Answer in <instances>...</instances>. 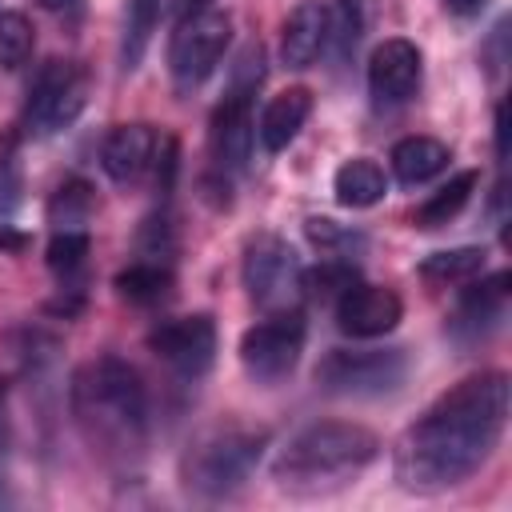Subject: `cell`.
Segmentation results:
<instances>
[{"mask_svg":"<svg viewBox=\"0 0 512 512\" xmlns=\"http://www.w3.org/2000/svg\"><path fill=\"white\" fill-rule=\"evenodd\" d=\"M512 384L504 372H480L444 392L400 440L396 480L408 492H444L468 480L500 444Z\"/></svg>","mask_w":512,"mask_h":512,"instance_id":"1","label":"cell"},{"mask_svg":"<svg viewBox=\"0 0 512 512\" xmlns=\"http://www.w3.org/2000/svg\"><path fill=\"white\" fill-rule=\"evenodd\" d=\"M380 456L376 432L352 420H316L300 428L276 456L272 476L288 492H320L336 488Z\"/></svg>","mask_w":512,"mask_h":512,"instance_id":"2","label":"cell"},{"mask_svg":"<svg viewBox=\"0 0 512 512\" xmlns=\"http://www.w3.org/2000/svg\"><path fill=\"white\" fill-rule=\"evenodd\" d=\"M72 408L84 432L100 444L128 448L144 440L148 428V392L132 364L120 356H100L84 364L72 380Z\"/></svg>","mask_w":512,"mask_h":512,"instance_id":"3","label":"cell"},{"mask_svg":"<svg viewBox=\"0 0 512 512\" xmlns=\"http://www.w3.org/2000/svg\"><path fill=\"white\" fill-rule=\"evenodd\" d=\"M260 456H264V432H240V428L212 432L200 444H192V452L184 456V488L208 500L232 496L256 472Z\"/></svg>","mask_w":512,"mask_h":512,"instance_id":"4","label":"cell"},{"mask_svg":"<svg viewBox=\"0 0 512 512\" xmlns=\"http://www.w3.org/2000/svg\"><path fill=\"white\" fill-rule=\"evenodd\" d=\"M240 276H244V288L252 296L256 308L264 312H284V308H296V300L304 296L300 292V256L288 240L280 236H256L248 240L244 248V264H240Z\"/></svg>","mask_w":512,"mask_h":512,"instance_id":"5","label":"cell"},{"mask_svg":"<svg viewBox=\"0 0 512 512\" xmlns=\"http://www.w3.org/2000/svg\"><path fill=\"white\" fill-rule=\"evenodd\" d=\"M404 376H408V356L400 348H368V352L336 348L316 364V384L336 396H384L400 388Z\"/></svg>","mask_w":512,"mask_h":512,"instance_id":"6","label":"cell"},{"mask_svg":"<svg viewBox=\"0 0 512 512\" xmlns=\"http://www.w3.org/2000/svg\"><path fill=\"white\" fill-rule=\"evenodd\" d=\"M228 40H232V20L216 8L180 16V24L172 32V44H168V68H172L176 84L192 88V84L208 80L212 68L224 60Z\"/></svg>","mask_w":512,"mask_h":512,"instance_id":"7","label":"cell"},{"mask_svg":"<svg viewBox=\"0 0 512 512\" xmlns=\"http://www.w3.org/2000/svg\"><path fill=\"white\" fill-rule=\"evenodd\" d=\"M304 352V316L296 308L268 312V320L252 324L240 336V364L252 380L276 384L284 380Z\"/></svg>","mask_w":512,"mask_h":512,"instance_id":"8","label":"cell"},{"mask_svg":"<svg viewBox=\"0 0 512 512\" xmlns=\"http://www.w3.org/2000/svg\"><path fill=\"white\" fill-rule=\"evenodd\" d=\"M84 104H88V72L72 60H52L32 80L24 124L36 136H52V132L68 128L84 112Z\"/></svg>","mask_w":512,"mask_h":512,"instance_id":"9","label":"cell"},{"mask_svg":"<svg viewBox=\"0 0 512 512\" xmlns=\"http://www.w3.org/2000/svg\"><path fill=\"white\" fill-rule=\"evenodd\" d=\"M148 348L180 376H204L216 360V324L208 312L164 320L148 332Z\"/></svg>","mask_w":512,"mask_h":512,"instance_id":"10","label":"cell"},{"mask_svg":"<svg viewBox=\"0 0 512 512\" xmlns=\"http://www.w3.org/2000/svg\"><path fill=\"white\" fill-rule=\"evenodd\" d=\"M404 316V304L392 288L384 284H352L336 296V328L344 336H356V340H372V336H384L400 324Z\"/></svg>","mask_w":512,"mask_h":512,"instance_id":"11","label":"cell"},{"mask_svg":"<svg viewBox=\"0 0 512 512\" xmlns=\"http://www.w3.org/2000/svg\"><path fill=\"white\" fill-rule=\"evenodd\" d=\"M420 88V48L404 36L384 40L368 56V92L380 108H396Z\"/></svg>","mask_w":512,"mask_h":512,"instance_id":"12","label":"cell"},{"mask_svg":"<svg viewBox=\"0 0 512 512\" xmlns=\"http://www.w3.org/2000/svg\"><path fill=\"white\" fill-rule=\"evenodd\" d=\"M208 148H212L216 168H224V172H236V168L248 164V152H252V92L232 88L220 100V108L212 112V128H208Z\"/></svg>","mask_w":512,"mask_h":512,"instance_id":"13","label":"cell"},{"mask_svg":"<svg viewBox=\"0 0 512 512\" xmlns=\"http://www.w3.org/2000/svg\"><path fill=\"white\" fill-rule=\"evenodd\" d=\"M508 284H512L508 272H496V276H488L480 284H468L460 292V304H456V316H452V332L460 340L488 336L504 320V312H508V292H512Z\"/></svg>","mask_w":512,"mask_h":512,"instance_id":"14","label":"cell"},{"mask_svg":"<svg viewBox=\"0 0 512 512\" xmlns=\"http://www.w3.org/2000/svg\"><path fill=\"white\" fill-rule=\"evenodd\" d=\"M156 148H160V136L148 124H120L108 132L100 148V164L116 184H132L152 168Z\"/></svg>","mask_w":512,"mask_h":512,"instance_id":"15","label":"cell"},{"mask_svg":"<svg viewBox=\"0 0 512 512\" xmlns=\"http://www.w3.org/2000/svg\"><path fill=\"white\" fill-rule=\"evenodd\" d=\"M328 44V12L324 0H304L292 8V16L284 20V36H280V56L288 68H308Z\"/></svg>","mask_w":512,"mask_h":512,"instance_id":"16","label":"cell"},{"mask_svg":"<svg viewBox=\"0 0 512 512\" xmlns=\"http://www.w3.org/2000/svg\"><path fill=\"white\" fill-rule=\"evenodd\" d=\"M308 112H312V92L308 88H284V92H276L264 104V112H260V128H256L260 148L264 152H284L296 140V132L304 128Z\"/></svg>","mask_w":512,"mask_h":512,"instance_id":"17","label":"cell"},{"mask_svg":"<svg viewBox=\"0 0 512 512\" xmlns=\"http://www.w3.org/2000/svg\"><path fill=\"white\" fill-rule=\"evenodd\" d=\"M388 160H392L396 180L412 188V184H424V180L440 176L448 168L452 152H448V144H440L432 136H404L400 144H392V156Z\"/></svg>","mask_w":512,"mask_h":512,"instance_id":"18","label":"cell"},{"mask_svg":"<svg viewBox=\"0 0 512 512\" xmlns=\"http://www.w3.org/2000/svg\"><path fill=\"white\" fill-rule=\"evenodd\" d=\"M384 188H388V180H384L380 164L368 160V156L344 160L336 168V176H332V192H336V200L344 208H372L384 196Z\"/></svg>","mask_w":512,"mask_h":512,"instance_id":"19","label":"cell"},{"mask_svg":"<svg viewBox=\"0 0 512 512\" xmlns=\"http://www.w3.org/2000/svg\"><path fill=\"white\" fill-rule=\"evenodd\" d=\"M476 184H480V172H460V176H452L440 192H432L420 208H416V224L420 228H440V224H448L452 216H460V208L468 204V196L476 192Z\"/></svg>","mask_w":512,"mask_h":512,"instance_id":"20","label":"cell"},{"mask_svg":"<svg viewBox=\"0 0 512 512\" xmlns=\"http://www.w3.org/2000/svg\"><path fill=\"white\" fill-rule=\"evenodd\" d=\"M328 12V44L324 52H332L336 60L352 56L360 36H364V4L360 0H324Z\"/></svg>","mask_w":512,"mask_h":512,"instance_id":"21","label":"cell"},{"mask_svg":"<svg viewBox=\"0 0 512 512\" xmlns=\"http://www.w3.org/2000/svg\"><path fill=\"white\" fill-rule=\"evenodd\" d=\"M116 292L132 304H160L172 292V272L156 260H140L116 276Z\"/></svg>","mask_w":512,"mask_h":512,"instance_id":"22","label":"cell"},{"mask_svg":"<svg viewBox=\"0 0 512 512\" xmlns=\"http://www.w3.org/2000/svg\"><path fill=\"white\" fill-rule=\"evenodd\" d=\"M88 216H92V188H88L84 180H64V184L56 188L52 204H48V224H52V232H88V228H84Z\"/></svg>","mask_w":512,"mask_h":512,"instance_id":"23","label":"cell"},{"mask_svg":"<svg viewBox=\"0 0 512 512\" xmlns=\"http://www.w3.org/2000/svg\"><path fill=\"white\" fill-rule=\"evenodd\" d=\"M484 260H488L484 248H472V244H468V248H448V252L424 256L420 276H424V280H436V284H460V280L480 276Z\"/></svg>","mask_w":512,"mask_h":512,"instance_id":"24","label":"cell"},{"mask_svg":"<svg viewBox=\"0 0 512 512\" xmlns=\"http://www.w3.org/2000/svg\"><path fill=\"white\" fill-rule=\"evenodd\" d=\"M160 16H164V0H128V32H124V64L128 68L144 56L148 36L160 24Z\"/></svg>","mask_w":512,"mask_h":512,"instance_id":"25","label":"cell"},{"mask_svg":"<svg viewBox=\"0 0 512 512\" xmlns=\"http://www.w3.org/2000/svg\"><path fill=\"white\" fill-rule=\"evenodd\" d=\"M84 260H88V232H52V244H48V268L72 284L80 272H84Z\"/></svg>","mask_w":512,"mask_h":512,"instance_id":"26","label":"cell"},{"mask_svg":"<svg viewBox=\"0 0 512 512\" xmlns=\"http://www.w3.org/2000/svg\"><path fill=\"white\" fill-rule=\"evenodd\" d=\"M352 284H356V268L348 260H324L320 268H312V272L300 276V292H308L316 300H336Z\"/></svg>","mask_w":512,"mask_h":512,"instance_id":"27","label":"cell"},{"mask_svg":"<svg viewBox=\"0 0 512 512\" xmlns=\"http://www.w3.org/2000/svg\"><path fill=\"white\" fill-rule=\"evenodd\" d=\"M32 56V24L20 12H0V68H20Z\"/></svg>","mask_w":512,"mask_h":512,"instance_id":"28","label":"cell"},{"mask_svg":"<svg viewBox=\"0 0 512 512\" xmlns=\"http://www.w3.org/2000/svg\"><path fill=\"white\" fill-rule=\"evenodd\" d=\"M304 232H308V240H312L320 252H328V256H344V252H352V248L364 244L360 232H348V228H340L336 220H324V216H312V220L304 224Z\"/></svg>","mask_w":512,"mask_h":512,"instance_id":"29","label":"cell"},{"mask_svg":"<svg viewBox=\"0 0 512 512\" xmlns=\"http://www.w3.org/2000/svg\"><path fill=\"white\" fill-rule=\"evenodd\" d=\"M20 192V176H16V160L8 148H0V216L8 212V204L16 200Z\"/></svg>","mask_w":512,"mask_h":512,"instance_id":"30","label":"cell"},{"mask_svg":"<svg viewBox=\"0 0 512 512\" xmlns=\"http://www.w3.org/2000/svg\"><path fill=\"white\" fill-rule=\"evenodd\" d=\"M496 156H508V104H496Z\"/></svg>","mask_w":512,"mask_h":512,"instance_id":"31","label":"cell"},{"mask_svg":"<svg viewBox=\"0 0 512 512\" xmlns=\"http://www.w3.org/2000/svg\"><path fill=\"white\" fill-rule=\"evenodd\" d=\"M4 460H8V408H4V388H0V476H4Z\"/></svg>","mask_w":512,"mask_h":512,"instance_id":"32","label":"cell"},{"mask_svg":"<svg viewBox=\"0 0 512 512\" xmlns=\"http://www.w3.org/2000/svg\"><path fill=\"white\" fill-rule=\"evenodd\" d=\"M216 0H172V8H176V16H192V12H204V8H212Z\"/></svg>","mask_w":512,"mask_h":512,"instance_id":"33","label":"cell"},{"mask_svg":"<svg viewBox=\"0 0 512 512\" xmlns=\"http://www.w3.org/2000/svg\"><path fill=\"white\" fill-rule=\"evenodd\" d=\"M448 4V12H456V16H472V12H480L488 0H444Z\"/></svg>","mask_w":512,"mask_h":512,"instance_id":"34","label":"cell"},{"mask_svg":"<svg viewBox=\"0 0 512 512\" xmlns=\"http://www.w3.org/2000/svg\"><path fill=\"white\" fill-rule=\"evenodd\" d=\"M40 4H44V8H52V12H56V8H68V4H76V0H40Z\"/></svg>","mask_w":512,"mask_h":512,"instance_id":"35","label":"cell"}]
</instances>
